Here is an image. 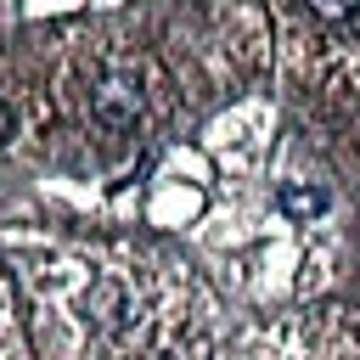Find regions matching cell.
Here are the masks:
<instances>
[{
    "mask_svg": "<svg viewBox=\"0 0 360 360\" xmlns=\"http://www.w3.org/2000/svg\"><path fill=\"white\" fill-rule=\"evenodd\" d=\"M90 118L107 129V135H124L135 118H141V90L135 79H101L90 90Z\"/></svg>",
    "mask_w": 360,
    "mask_h": 360,
    "instance_id": "cell-1",
    "label": "cell"
},
{
    "mask_svg": "<svg viewBox=\"0 0 360 360\" xmlns=\"http://www.w3.org/2000/svg\"><path fill=\"white\" fill-rule=\"evenodd\" d=\"M281 208H287V214H321V208H326V191H321V186H287V191H281Z\"/></svg>",
    "mask_w": 360,
    "mask_h": 360,
    "instance_id": "cell-2",
    "label": "cell"
},
{
    "mask_svg": "<svg viewBox=\"0 0 360 360\" xmlns=\"http://www.w3.org/2000/svg\"><path fill=\"white\" fill-rule=\"evenodd\" d=\"M315 17H326V22H343V17H354L360 11V0H304Z\"/></svg>",
    "mask_w": 360,
    "mask_h": 360,
    "instance_id": "cell-3",
    "label": "cell"
},
{
    "mask_svg": "<svg viewBox=\"0 0 360 360\" xmlns=\"http://www.w3.org/2000/svg\"><path fill=\"white\" fill-rule=\"evenodd\" d=\"M11 135V112H6V101H0V141Z\"/></svg>",
    "mask_w": 360,
    "mask_h": 360,
    "instance_id": "cell-4",
    "label": "cell"
}]
</instances>
